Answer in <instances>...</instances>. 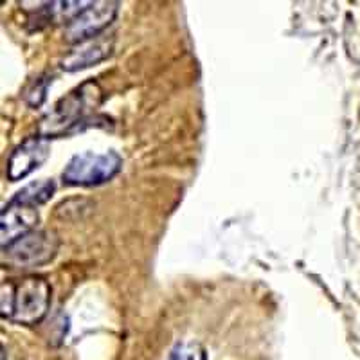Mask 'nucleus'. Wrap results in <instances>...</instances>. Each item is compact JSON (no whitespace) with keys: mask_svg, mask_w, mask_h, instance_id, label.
<instances>
[{"mask_svg":"<svg viewBox=\"0 0 360 360\" xmlns=\"http://www.w3.org/2000/svg\"><path fill=\"white\" fill-rule=\"evenodd\" d=\"M51 285L44 278L27 276L2 283V317L17 324H38L51 307Z\"/></svg>","mask_w":360,"mask_h":360,"instance_id":"f257e3e1","label":"nucleus"},{"mask_svg":"<svg viewBox=\"0 0 360 360\" xmlns=\"http://www.w3.org/2000/svg\"><path fill=\"white\" fill-rule=\"evenodd\" d=\"M103 101V90L96 82H86L74 89L72 92L62 98L47 114L44 115L40 123V135L44 139L65 135L76 130L78 124L85 123L96 108Z\"/></svg>","mask_w":360,"mask_h":360,"instance_id":"f03ea898","label":"nucleus"},{"mask_svg":"<svg viewBox=\"0 0 360 360\" xmlns=\"http://www.w3.org/2000/svg\"><path fill=\"white\" fill-rule=\"evenodd\" d=\"M56 191V186H54L53 180H38V182H31L25 188H22L20 191L15 195L9 202L20 205H29V207H38V205L45 204Z\"/></svg>","mask_w":360,"mask_h":360,"instance_id":"1a4fd4ad","label":"nucleus"},{"mask_svg":"<svg viewBox=\"0 0 360 360\" xmlns=\"http://www.w3.org/2000/svg\"><path fill=\"white\" fill-rule=\"evenodd\" d=\"M49 152V143L44 137H31V139L18 144L8 160L9 180L17 182V180L25 179L29 173H33L47 160Z\"/></svg>","mask_w":360,"mask_h":360,"instance_id":"423d86ee","label":"nucleus"},{"mask_svg":"<svg viewBox=\"0 0 360 360\" xmlns=\"http://www.w3.org/2000/svg\"><path fill=\"white\" fill-rule=\"evenodd\" d=\"M112 53V40L103 37H96L92 40H86L83 44H78V47L70 51L65 58H63L62 67L69 72L74 70L86 69L96 63L107 60Z\"/></svg>","mask_w":360,"mask_h":360,"instance_id":"6e6552de","label":"nucleus"},{"mask_svg":"<svg viewBox=\"0 0 360 360\" xmlns=\"http://www.w3.org/2000/svg\"><path fill=\"white\" fill-rule=\"evenodd\" d=\"M2 249L8 247L9 243L17 242L18 238L24 234L34 231L33 227L38 221V211L37 207H29V205H20L9 202L2 211Z\"/></svg>","mask_w":360,"mask_h":360,"instance_id":"0eeeda50","label":"nucleus"},{"mask_svg":"<svg viewBox=\"0 0 360 360\" xmlns=\"http://www.w3.org/2000/svg\"><path fill=\"white\" fill-rule=\"evenodd\" d=\"M123 160L115 152H85L74 155L62 173L69 186H99L114 179L121 172Z\"/></svg>","mask_w":360,"mask_h":360,"instance_id":"7ed1b4c3","label":"nucleus"},{"mask_svg":"<svg viewBox=\"0 0 360 360\" xmlns=\"http://www.w3.org/2000/svg\"><path fill=\"white\" fill-rule=\"evenodd\" d=\"M117 2H92L82 15L74 18L65 29L67 40L72 44H83L99 37L103 29L108 27L117 13Z\"/></svg>","mask_w":360,"mask_h":360,"instance_id":"39448f33","label":"nucleus"},{"mask_svg":"<svg viewBox=\"0 0 360 360\" xmlns=\"http://www.w3.org/2000/svg\"><path fill=\"white\" fill-rule=\"evenodd\" d=\"M169 360H205V352L197 342H180L172 352Z\"/></svg>","mask_w":360,"mask_h":360,"instance_id":"9d476101","label":"nucleus"},{"mask_svg":"<svg viewBox=\"0 0 360 360\" xmlns=\"http://www.w3.org/2000/svg\"><path fill=\"white\" fill-rule=\"evenodd\" d=\"M60 242L56 234L47 231H31L18 238L17 242L4 247V256L8 263L15 266H38L51 262L56 256Z\"/></svg>","mask_w":360,"mask_h":360,"instance_id":"20e7f679","label":"nucleus"}]
</instances>
